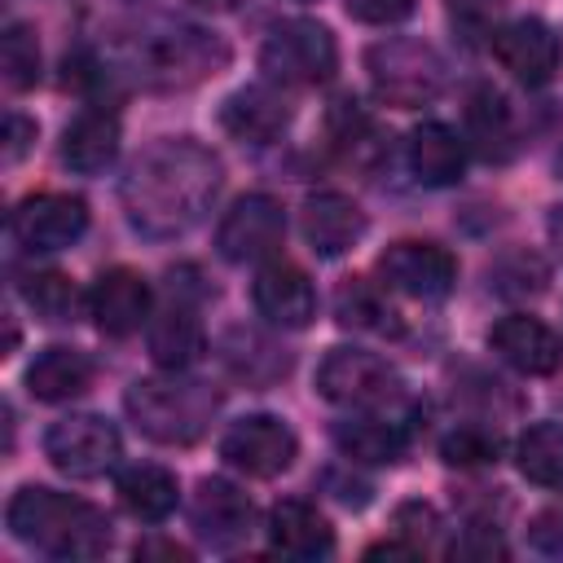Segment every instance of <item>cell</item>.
<instances>
[{"label": "cell", "mask_w": 563, "mask_h": 563, "mask_svg": "<svg viewBox=\"0 0 563 563\" xmlns=\"http://www.w3.org/2000/svg\"><path fill=\"white\" fill-rule=\"evenodd\" d=\"M119 431L97 413H70L48 427L44 453L70 479H97L119 462Z\"/></svg>", "instance_id": "cell-8"}, {"label": "cell", "mask_w": 563, "mask_h": 563, "mask_svg": "<svg viewBox=\"0 0 563 563\" xmlns=\"http://www.w3.org/2000/svg\"><path fill=\"white\" fill-rule=\"evenodd\" d=\"M334 444L352 462H396L405 453V422L378 418V409H361V418L334 422Z\"/></svg>", "instance_id": "cell-25"}, {"label": "cell", "mask_w": 563, "mask_h": 563, "mask_svg": "<svg viewBox=\"0 0 563 563\" xmlns=\"http://www.w3.org/2000/svg\"><path fill=\"white\" fill-rule=\"evenodd\" d=\"M396 532L405 541H413L418 550H427L435 541V532H440V515L427 501H405V506H396Z\"/></svg>", "instance_id": "cell-36"}, {"label": "cell", "mask_w": 563, "mask_h": 563, "mask_svg": "<svg viewBox=\"0 0 563 563\" xmlns=\"http://www.w3.org/2000/svg\"><path fill=\"white\" fill-rule=\"evenodd\" d=\"M493 57L528 88H541L563 66V44L541 18H515L493 31Z\"/></svg>", "instance_id": "cell-13"}, {"label": "cell", "mask_w": 563, "mask_h": 563, "mask_svg": "<svg viewBox=\"0 0 563 563\" xmlns=\"http://www.w3.org/2000/svg\"><path fill=\"white\" fill-rule=\"evenodd\" d=\"M559 172H563V154H559Z\"/></svg>", "instance_id": "cell-44"}, {"label": "cell", "mask_w": 563, "mask_h": 563, "mask_svg": "<svg viewBox=\"0 0 563 563\" xmlns=\"http://www.w3.org/2000/svg\"><path fill=\"white\" fill-rule=\"evenodd\" d=\"M365 70H369L374 92L396 110H418V106L435 101L449 79L444 57L427 40H409V35L378 40L365 53Z\"/></svg>", "instance_id": "cell-5"}, {"label": "cell", "mask_w": 563, "mask_h": 563, "mask_svg": "<svg viewBox=\"0 0 563 563\" xmlns=\"http://www.w3.org/2000/svg\"><path fill=\"white\" fill-rule=\"evenodd\" d=\"M295 453H299L295 431H290L282 418H273V413L238 418V422L224 431V440H220V457H224L233 471L251 475V479H273V475H282V471L295 462Z\"/></svg>", "instance_id": "cell-9"}, {"label": "cell", "mask_w": 563, "mask_h": 563, "mask_svg": "<svg viewBox=\"0 0 563 563\" xmlns=\"http://www.w3.org/2000/svg\"><path fill=\"white\" fill-rule=\"evenodd\" d=\"M325 132L347 163H369L383 154V136L356 97H334V106L325 110Z\"/></svg>", "instance_id": "cell-29"}, {"label": "cell", "mask_w": 563, "mask_h": 563, "mask_svg": "<svg viewBox=\"0 0 563 563\" xmlns=\"http://www.w3.org/2000/svg\"><path fill=\"white\" fill-rule=\"evenodd\" d=\"M229 44L202 26H180V22H154L114 44V66L119 75L136 79L141 88L154 92H180L216 70H224Z\"/></svg>", "instance_id": "cell-2"}, {"label": "cell", "mask_w": 563, "mask_h": 563, "mask_svg": "<svg viewBox=\"0 0 563 563\" xmlns=\"http://www.w3.org/2000/svg\"><path fill=\"white\" fill-rule=\"evenodd\" d=\"M224 185V163L194 136H163L145 145L119 185L128 224L141 238H185L211 211Z\"/></svg>", "instance_id": "cell-1"}, {"label": "cell", "mask_w": 563, "mask_h": 563, "mask_svg": "<svg viewBox=\"0 0 563 563\" xmlns=\"http://www.w3.org/2000/svg\"><path fill=\"white\" fill-rule=\"evenodd\" d=\"M92 387V361L75 347H44L31 365H26V391L44 405H57V400H75Z\"/></svg>", "instance_id": "cell-24"}, {"label": "cell", "mask_w": 563, "mask_h": 563, "mask_svg": "<svg viewBox=\"0 0 563 563\" xmlns=\"http://www.w3.org/2000/svg\"><path fill=\"white\" fill-rule=\"evenodd\" d=\"M22 299L31 303V312L48 325H62V321H75L79 312V290L66 273L48 268V273H31L22 277Z\"/></svg>", "instance_id": "cell-32"}, {"label": "cell", "mask_w": 563, "mask_h": 563, "mask_svg": "<svg viewBox=\"0 0 563 563\" xmlns=\"http://www.w3.org/2000/svg\"><path fill=\"white\" fill-rule=\"evenodd\" d=\"M317 391L343 409H387L405 396L400 374L365 347H330L317 365Z\"/></svg>", "instance_id": "cell-7"}, {"label": "cell", "mask_w": 563, "mask_h": 563, "mask_svg": "<svg viewBox=\"0 0 563 563\" xmlns=\"http://www.w3.org/2000/svg\"><path fill=\"white\" fill-rule=\"evenodd\" d=\"M334 66H339V44L330 26L308 18L273 26L260 44V70L286 88H317L334 75Z\"/></svg>", "instance_id": "cell-6"}, {"label": "cell", "mask_w": 563, "mask_h": 563, "mask_svg": "<svg viewBox=\"0 0 563 563\" xmlns=\"http://www.w3.org/2000/svg\"><path fill=\"white\" fill-rule=\"evenodd\" d=\"M550 282V268L532 255V251H510L488 268V286L506 299H523V295H541Z\"/></svg>", "instance_id": "cell-34"}, {"label": "cell", "mask_w": 563, "mask_h": 563, "mask_svg": "<svg viewBox=\"0 0 563 563\" xmlns=\"http://www.w3.org/2000/svg\"><path fill=\"white\" fill-rule=\"evenodd\" d=\"M378 277L387 290H400L409 299H444L457 286V260L435 242H391L378 255Z\"/></svg>", "instance_id": "cell-11"}, {"label": "cell", "mask_w": 563, "mask_h": 563, "mask_svg": "<svg viewBox=\"0 0 563 563\" xmlns=\"http://www.w3.org/2000/svg\"><path fill=\"white\" fill-rule=\"evenodd\" d=\"M497 4H501V0H449L453 18H462V22H484Z\"/></svg>", "instance_id": "cell-40"}, {"label": "cell", "mask_w": 563, "mask_h": 563, "mask_svg": "<svg viewBox=\"0 0 563 563\" xmlns=\"http://www.w3.org/2000/svg\"><path fill=\"white\" fill-rule=\"evenodd\" d=\"M282 238H286L282 202L268 194H246L224 211L216 229V251L229 264H255V260H268L282 246Z\"/></svg>", "instance_id": "cell-10"}, {"label": "cell", "mask_w": 563, "mask_h": 563, "mask_svg": "<svg viewBox=\"0 0 563 563\" xmlns=\"http://www.w3.org/2000/svg\"><path fill=\"white\" fill-rule=\"evenodd\" d=\"M365 233V211L347 194H312L303 202V238L321 260L352 251Z\"/></svg>", "instance_id": "cell-19"}, {"label": "cell", "mask_w": 563, "mask_h": 563, "mask_svg": "<svg viewBox=\"0 0 563 563\" xmlns=\"http://www.w3.org/2000/svg\"><path fill=\"white\" fill-rule=\"evenodd\" d=\"M123 409L128 418L136 422V431L154 444H194L216 409H220V396L216 387L198 383V378H141L128 387L123 396Z\"/></svg>", "instance_id": "cell-4"}, {"label": "cell", "mask_w": 563, "mask_h": 563, "mask_svg": "<svg viewBox=\"0 0 563 563\" xmlns=\"http://www.w3.org/2000/svg\"><path fill=\"white\" fill-rule=\"evenodd\" d=\"M220 356H224V365H229L238 378H246V383H273L277 374L290 369V356L277 352V347H273L268 339H260L255 330H233V334L224 339Z\"/></svg>", "instance_id": "cell-31"}, {"label": "cell", "mask_w": 563, "mask_h": 563, "mask_svg": "<svg viewBox=\"0 0 563 563\" xmlns=\"http://www.w3.org/2000/svg\"><path fill=\"white\" fill-rule=\"evenodd\" d=\"M119 154V119L110 110H84L62 136V163L79 176H97Z\"/></svg>", "instance_id": "cell-23"}, {"label": "cell", "mask_w": 563, "mask_h": 563, "mask_svg": "<svg viewBox=\"0 0 563 563\" xmlns=\"http://www.w3.org/2000/svg\"><path fill=\"white\" fill-rule=\"evenodd\" d=\"M31 141H35V123L22 119L18 110H9V119H4V158L18 163V158L31 150Z\"/></svg>", "instance_id": "cell-39"}, {"label": "cell", "mask_w": 563, "mask_h": 563, "mask_svg": "<svg viewBox=\"0 0 563 563\" xmlns=\"http://www.w3.org/2000/svg\"><path fill=\"white\" fill-rule=\"evenodd\" d=\"M409 167L431 189L457 185L462 180V167H466V145H462V136L449 123L427 119V123H418L409 132Z\"/></svg>", "instance_id": "cell-22"}, {"label": "cell", "mask_w": 563, "mask_h": 563, "mask_svg": "<svg viewBox=\"0 0 563 563\" xmlns=\"http://www.w3.org/2000/svg\"><path fill=\"white\" fill-rule=\"evenodd\" d=\"M268 541H273V550L290 554V559L334 554V528L325 523V515L312 501H299V497H286L268 510Z\"/></svg>", "instance_id": "cell-20"}, {"label": "cell", "mask_w": 563, "mask_h": 563, "mask_svg": "<svg viewBox=\"0 0 563 563\" xmlns=\"http://www.w3.org/2000/svg\"><path fill=\"white\" fill-rule=\"evenodd\" d=\"M440 457L449 466H462V471H475V466H493L501 457V435L479 427V422H466V427H453L444 440H440Z\"/></svg>", "instance_id": "cell-35"}, {"label": "cell", "mask_w": 563, "mask_h": 563, "mask_svg": "<svg viewBox=\"0 0 563 563\" xmlns=\"http://www.w3.org/2000/svg\"><path fill=\"white\" fill-rule=\"evenodd\" d=\"M286 123H290V106L282 101V92H273L264 84L238 88L220 106V128L242 145H268L286 132Z\"/></svg>", "instance_id": "cell-18"}, {"label": "cell", "mask_w": 563, "mask_h": 563, "mask_svg": "<svg viewBox=\"0 0 563 563\" xmlns=\"http://www.w3.org/2000/svg\"><path fill=\"white\" fill-rule=\"evenodd\" d=\"M114 493H119L123 510L145 519V523H158L176 510V475L167 466H154V462H136V466L119 471Z\"/></svg>", "instance_id": "cell-27"}, {"label": "cell", "mask_w": 563, "mask_h": 563, "mask_svg": "<svg viewBox=\"0 0 563 563\" xmlns=\"http://www.w3.org/2000/svg\"><path fill=\"white\" fill-rule=\"evenodd\" d=\"M13 242L22 251H62L84 238L88 229V202L75 194H31L13 207Z\"/></svg>", "instance_id": "cell-12"}, {"label": "cell", "mask_w": 563, "mask_h": 563, "mask_svg": "<svg viewBox=\"0 0 563 563\" xmlns=\"http://www.w3.org/2000/svg\"><path fill=\"white\" fill-rule=\"evenodd\" d=\"M515 462H519L523 479H532L541 488H563V427L532 422L515 444Z\"/></svg>", "instance_id": "cell-30"}, {"label": "cell", "mask_w": 563, "mask_h": 563, "mask_svg": "<svg viewBox=\"0 0 563 563\" xmlns=\"http://www.w3.org/2000/svg\"><path fill=\"white\" fill-rule=\"evenodd\" d=\"M251 299L255 312L282 330H303L317 317V290L308 273L290 260H268L251 282Z\"/></svg>", "instance_id": "cell-14"}, {"label": "cell", "mask_w": 563, "mask_h": 563, "mask_svg": "<svg viewBox=\"0 0 563 563\" xmlns=\"http://www.w3.org/2000/svg\"><path fill=\"white\" fill-rule=\"evenodd\" d=\"M88 312L101 334L128 339L150 317V282L136 268H106L88 290Z\"/></svg>", "instance_id": "cell-15"}, {"label": "cell", "mask_w": 563, "mask_h": 563, "mask_svg": "<svg viewBox=\"0 0 563 563\" xmlns=\"http://www.w3.org/2000/svg\"><path fill=\"white\" fill-rule=\"evenodd\" d=\"M528 537H532L537 550H545V554H563V510H545V515H537L532 528H528Z\"/></svg>", "instance_id": "cell-38"}, {"label": "cell", "mask_w": 563, "mask_h": 563, "mask_svg": "<svg viewBox=\"0 0 563 563\" xmlns=\"http://www.w3.org/2000/svg\"><path fill=\"white\" fill-rule=\"evenodd\" d=\"M136 559H189V550L185 545H176V541H141L136 545Z\"/></svg>", "instance_id": "cell-41"}, {"label": "cell", "mask_w": 563, "mask_h": 563, "mask_svg": "<svg viewBox=\"0 0 563 563\" xmlns=\"http://www.w3.org/2000/svg\"><path fill=\"white\" fill-rule=\"evenodd\" d=\"M343 4L356 22H369V26H391L413 13V0H343Z\"/></svg>", "instance_id": "cell-37"}, {"label": "cell", "mask_w": 563, "mask_h": 563, "mask_svg": "<svg viewBox=\"0 0 563 563\" xmlns=\"http://www.w3.org/2000/svg\"><path fill=\"white\" fill-rule=\"evenodd\" d=\"M334 317L347 330H365V334H400V312L387 303V290L365 282V277H343L334 290Z\"/></svg>", "instance_id": "cell-26"}, {"label": "cell", "mask_w": 563, "mask_h": 563, "mask_svg": "<svg viewBox=\"0 0 563 563\" xmlns=\"http://www.w3.org/2000/svg\"><path fill=\"white\" fill-rule=\"evenodd\" d=\"M194 4H202V9H233L238 0H194Z\"/></svg>", "instance_id": "cell-43"}, {"label": "cell", "mask_w": 563, "mask_h": 563, "mask_svg": "<svg viewBox=\"0 0 563 563\" xmlns=\"http://www.w3.org/2000/svg\"><path fill=\"white\" fill-rule=\"evenodd\" d=\"M202 347H207V339H202V325H198V317H194L189 308H176V303H172V308L150 325V356H154L158 369L180 374V369H189V365L202 356Z\"/></svg>", "instance_id": "cell-28"}, {"label": "cell", "mask_w": 563, "mask_h": 563, "mask_svg": "<svg viewBox=\"0 0 563 563\" xmlns=\"http://www.w3.org/2000/svg\"><path fill=\"white\" fill-rule=\"evenodd\" d=\"M189 523H194V532L207 545H220L224 550V545H233V541H242L251 532L255 506L229 479H198L194 501H189Z\"/></svg>", "instance_id": "cell-17"}, {"label": "cell", "mask_w": 563, "mask_h": 563, "mask_svg": "<svg viewBox=\"0 0 563 563\" xmlns=\"http://www.w3.org/2000/svg\"><path fill=\"white\" fill-rule=\"evenodd\" d=\"M4 523L22 545H35L48 559H97L110 550L114 537L106 510L44 484L18 488L4 510Z\"/></svg>", "instance_id": "cell-3"}, {"label": "cell", "mask_w": 563, "mask_h": 563, "mask_svg": "<svg viewBox=\"0 0 563 563\" xmlns=\"http://www.w3.org/2000/svg\"><path fill=\"white\" fill-rule=\"evenodd\" d=\"M488 347H493L510 369L532 374V378L554 374V369L563 365V343H559V334H554L545 321L528 317V312L501 317V321L488 330Z\"/></svg>", "instance_id": "cell-16"}, {"label": "cell", "mask_w": 563, "mask_h": 563, "mask_svg": "<svg viewBox=\"0 0 563 563\" xmlns=\"http://www.w3.org/2000/svg\"><path fill=\"white\" fill-rule=\"evenodd\" d=\"M0 66H4V88L9 92L35 88V79H40V44H35V31L31 26H22V22H9L4 26Z\"/></svg>", "instance_id": "cell-33"}, {"label": "cell", "mask_w": 563, "mask_h": 563, "mask_svg": "<svg viewBox=\"0 0 563 563\" xmlns=\"http://www.w3.org/2000/svg\"><path fill=\"white\" fill-rule=\"evenodd\" d=\"M550 242L559 246V255H563V207H554L550 211Z\"/></svg>", "instance_id": "cell-42"}, {"label": "cell", "mask_w": 563, "mask_h": 563, "mask_svg": "<svg viewBox=\"0 0 563 563\" xmlns=\"http://www.w3.org/2000/svg\"><path fill=\"white\" fill-rule=\"evenodd\" d=\"M466 141L488 163H506L519 145L515 141V110L493 84H479L466 97Z\"/></svg>", "instance_id": "cell-21"}]
</instances>
